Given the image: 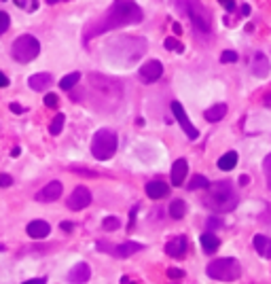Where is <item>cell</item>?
I'll list each match as a JSON object with an SVG mask.
<instances>
[{
  "label": "cell",
  "instance_id": "cell-1",
  "mask_svg": "<svg viewBox=\"0 0 271 284\" xmlns=\"http://www.w3.org/2000/svg\"><path fill=\"white\" fill-rule=\"evenodd\" d=\"M142 21V9L136 4V0H115L113 6L106 11V15H102L100 19H95L89 23L85 30V41L95 38L104 32H110L115 28H123L130 23H140Z\"/></svg>",
  "mask_w": 271,
  "mask_h": 284
},
{
  "label": "cell",
  "instance_id": "cell-2",
  "mask_svg": "<svg viewBox=\"0 0 271 284\" xmlns=\"http://www.w3.org/2000/svg\"><path fill=\"white\" fill-rule=\"evenodd\" d=\"M89 89H91V104L95 108L113 113L123 100V85L117 78L91 72L89 74Z\"/></svg>",
  "mask_w": 271,
  "mask_h": 284
},
{
  "label": "cell",
  "instance_id": "cell-3",
  "mask_svg": "<svg viewBox=\"0 0 271 284\" xmlns=\"http://www.w3.org/2000/svg\"><path fill=\"white\" fill-rule=\"evenodd\" d=\"M146 51V41L140 36H117L108 43L106 55L117 66H132L136 64Z\"/></svg>",
  "mask_w": 271,
  "mask_h": 284
},
{
  "label": "cell",
  "instance_id": "cell-4",
  "mask_svg": "<svg viewBox=\"0 0 271 284\" xmlns=\"http://www.w3.org/2000/svg\"><path fill=\"white\" fill-rule=\"evenodd\" d=\"M208 204L214 212H231L237 206V193L229 180L212 183L208 187Z\"/></svg>",
  "mask_w": 271,
  "mask_h": 284
},
{
  "label": "cell",
  "instance_id": "cell-5",
  "mask_svg": "<svg viewBox=\"0 0 271 284\" xmlns=\"http://www.w3.org/2000/svg\"><path fill=\"white\" fill-rule=\"evenodd\" d=\"M176 6L191 19L197 32L210 34L212 32V17L202 4V0H176Z\"/></svg>",
  "mask_w": 271,
  "mask_h": 284
},
{
  "label": "cell",
  "instance_id": "cell-6",
  "mask_svg": "<svg viewBox=\"0 0 271 284\" xmlns=\"http://www.w3.org/2000/svg\"><path fill=\"white\" fill-rule=\"evenodd\" d=\"M205 274L210 276L212 280H222V282H231V280H237L242 276V265L237 259H231V257H225V259H216L208 265Z\"/></svg>",
  "mask_w": 271,
  "mask_h": 284
},
{
  "label": "cell",
  "instance_id": "cell-7",
  "mask_svg": "<svg viewBox=\"0 0 271 284\" xmlns=\"http://www.w3.org/2000/svg\"><path fill=\"white\" fill-rule=\"evenodd\" d=\"M91 153L95 159H100V161L110 159V157L117 153V134L108 128L98 130L91 140Z\"/></svg>",
  "mask_w": 271,
  "mask_h": 284
},
{
  "label": "cell",
  "instance_id": "cell-8",
  "mask_svg": "<svg viewBox=\"0 0 271 284\" xmlns=\"http://www.w3.org/2000/svg\"><path fill=\"white\" fill-rule=\"evenodd\" d=\"M38 53H41V43L32 34H21L19 38H15V43L11 47L13 60L21 62V64H28V62L38 58Z\"/></svg>",
  "mask_w": 271,
  "mask_h": 284
},
{
  "label": "cell",
  "instance_id": "cell-9",
  "mask_svg": "<svg viewBox=\"0 0 271 284\" xmlns=\"http://www.w3.org/2000/svg\"><path fill=\"white\" fill-rule=\"evenodd\" d=\"M172 113H174V117H176V119H178L180 128L185 130L187 138H189V140H197V138H199V132H197V128H195L193 123H191V119L187 117V113H185V106H182L180 102L174 100V102H172Z\"/></svg>",
  "mask_w": 271,
  "mask_h": 284
},
{
  "label": "cell",
  "instance_id": "cell-10",
  "mask_svg": "<svg viewBox=\"0 0 271 284\" xmlns=\"http://www.w3.org/2000/svg\"><path fill=\"white\" fill-rule=\"evenodd\" d=\"M91 204V193L87 187H76L68 197V208L70 210H83Z\"/></svg>",
  "mask_w": 271,
  "mask_h": 284
},
{
  "label": "cell",
  "instance_id": "cell-11",
  "mask_svg": "<svg viewBox=\"0 0 271 284\" xmlns=\"http://www.w3.org/2000/svg\"><path fill=\"white\" fill-rule=\"evenodd\" d=\"M187 250H189V240L185 235H176V238H172L165 244V255L172 259H182L187 255Z\"/></svg>",
  "mask_w": 271,
  "mask_h": 284
},
{
  "label": "cell",
  "instance_id": "cell-12",
  "mask_svg": "<svg viewBox=\"0 0 271 284\" xmlns=\"http://www.w3.org/2000/svg\"><path fill=\"white\" fill-rule=\"evenodd\" d=\"M161 74H163V66H161V62H157V60H150L140 68L142 83H155L157 78H161Z\"/></svg>",
  "mask_w": 271,
  "mask_h": 284
},
{
  "label": "cell",
  "instance_id": "cell-13",
  "mask_svg": "<svg viewBox=\"0 0 271 284\" xmlns=\"http://www.w3.org/2000/svg\"><path fill=\"white\" fill-rule=\"evenodd\" d=\"M60 195H62V183H60V180H51L49 185H45L41 191L36 193V202L49 204V202H55V200H58Z\"/></svg>",
  "mask_w": 271,
  "mask_h": 284
},
{
  "label": "cell",
  "instance_id": "cell-14",
  "mask_svg": "<svg viewBox=\"0 0 271 284\" xmlns=\"http://www.w3.org/2000/svg\"><path fill=\"white\" fill-rule=\"evenodd\" d=\"M142 248V244H138V242H123V244H117V246H110V248H106L108 252H113L115 257H119V259H127V257H132V255H136V252H140Z\"/></svg>",
  "mask_w": 271,
  "mask_h": 284
},
{
  "label": "cell",
  "instance_id": "cell-15",
  "mask_svg": "<svg viewBox=\"0 0 271 284\" xmlns=\"http://www.w3.org/2000/svg\"><path fill=\"white\" fill-rule=\"evenodd\" d=\"M53 83V76L49 72H36V74H32L28 78V85L34 91H45V89H49V85Z\"/></svg>",
  "mask_w": 271,
  "mask_h": 284
},
{
  "label": "cell",
  "instance_id": "cell-16",
  "mask_svg": "<svg viewBox=\"0 0 271 284\" xmlns=\"http://www.w3.org/2000/svg\"><path fill=\"white\" fill-rule=\"evenodd\" d=\"M187 172H189V163L187 159H176L172 165V185L174 187H180L187 178Z\"/></svg>",
  "mask_w": 271,
  "mask_h": 284
},
{
  "label": "cell",
  "instance_id": "cell-17",
  "mask_svg": "<svg viewBox=\"0 0 271 284\" xmlns=\"http://www.w3.org/2000/svg\"><path fill=\"white\" fill-rule=\"evenodd\" d=\"M167 193H170V187L163 180H150L146 185V195L150 200H163V197H167Z\"/></svg>",
  "mask_w": 271,
  "mask_h": 284
},
{
  "label": "cell",
  "instance_id": "cell-18",
  "mask_svg": "<svg viewBox=\"0 0 271 284\" xmlns=\"http://www.w3.org/2000/svg\"><path fill=\"white\" fill-rule=\"evenodd\" d=\"M26 231H28L30 238L41 240V238H47V235H49L51 227H49V223H47V220H32V223L28 225Z\"/></svg>",
  "mask_w": 271,
  "mask_h": 284
},
{
  "label": "cell",
  "instance_id": "cell-19",
  "mask_svg": "<svg viewBox=\"0 0 271 284\" xmlns=\"http://www.w3.org/2000/svg\"><path fill=\"white\" fill-rule=\"evenodd\" d=\"M89 276H91L89 265H87V263H78V265H74L72 270H70V274H68V282L83 284V282L89 280Z\"/></svg>",
  "mask_w": 271,
  "mask_h": 284
},
{
  "label": "cell",
  "instance_id": "cell-20",
  "mask_svg": "<svg viewBox=\"0 0 271 284\" xmlns=\"http://www.w3.org/2000/svg\"><path fill=\"white\" fill-rule=\"evenodd\" d=\"M269 60H267V55L265 53H257L254 55V62H252V72L254 76H259V78H265L269 74Z\"/></svg>",
  "mask_w": 271,
  "mask_h": 284
},
{
  "label": "cell",
  "instance_id": "cell-21",
  "mask_svg": "<svg viewBox=\"0 0 271 284\" xmlns=\"http://www.w3.org/2000/svg\"><path fill=\"white\" fill-rule=\"evenodd\" d=\"M202 248H203V252H208V255H212V252H216L218 250V246H220V240L216 238V235H212V233H203L202 235Z\"/></svg>",
  "mask_w": 271,
  "mask_h": 284
},
{
  "label": "cell",
  "instance_id": "cell-22",
  "mask_svg": "<svg viewBox=\"0 0 271 284\" xmlns=\"http://www.w3.org/2000/svg\"><path fill=\"white\" fill-rule=\"evenodd\" d=\"M227 115V106L225 104H216V106H210L208 110H205V121H210V123H216V121H220L222 117Z\"/></svg>",
  "mask_w": 271,
  "mask_h": 284
},
{
  "label": "cell",
  "instance_id": "cell-23",
  "mask_svg": "<svg viewBox=\"0 0 271 284\" xmlns=\"http://www.w3.org/2000/svg\"><path fill=\"white\" fill-rule=\"evenodd\" d=\"M237 165V153L235 151H229V153H225L218 159V168L222 170V172H229V170H233Z\"/></svg>",
  "mask_w": 271,
  "mask_h": 284
},
{
  "label": "cell",
  "instance_id": "cell-24",
  "mask_svg": "<svg viewBox=\"0 0 271 284\" xmlns=\"http://www.w3.org/2000/svg\"><path fill=\"white\" fill-rule=\"evenodd\" d=\"M252 244H254V248H257V252H259V255L267 257V252H269V246H271V240L267 238V235H254Z\"/></svg>",
  "mask_w": 271,
  "mask_h": 284
},
{
  "label": "cell",
  "instance_id": "cell-25",
  "mask_svg": "<svg viewBox=\"0 0 271 284\" xmlns=\"http://www.w3.org/2000/svg\"><path fill=\"white\" fill-rule=\"evenodd\" d=\"M185 214H187V204L182 200H176V202L170 204V216L172 218H182Z\"/></svg>",
  "mask_w": 271,
  "mask_h": 284
},
{
  "label": "cell",
  "instance_id": "cell-26",
  "mask_svg": "<svg viewBox=\"0 0 271 284\" xmlns=\"http://www.w3.org/2000/svg\"><path fill=\"white\" fill-rule=\"evenodd\" d=\"M78 81H81V74H78V72H70V74H66V76H64L62 81H60V87L68 91V89H72Z\"/></svg>",
  "mask_w": 271,
  "mask_h": 284
},
{
  "label": "cell",
  "instance_id": "cell-27",
  "mask_svg": "<svg viewBox=\"0 0 271 284\" xmlns=\"http://www.w3.org/2000/svg\"><path fill=\"white\" fill-rule=\"evenodd\" d=\"M64 121H66V117H64V113H58L53 117V121L49 125V132H51V136H58V134L64 130Z\"/></svg>",
  "mask_w": 271,
  "mask_h": 284
},
{
  "label": "cell",
  "instance_id": "cell-28",
  "mask_svg": "<svg viewBox=\"0 0 271 284\" xmlns=\"http://www.w3.org/2000/svg\"><path fill=\"white\" fill-rule=\"evenodd\" d=\"M208 187H210V180L205 178V176H202V174L193 176V180L189 183V189H191V191H195V189H208Z\"/></svg>",
  "mask_w": 271,
  "mask_h": 284
},
{
  "label": "cell",
  "instance_id": "cell-29",
  "mask_svg": "<svg viewBox=\"0 0 271 284\" xmlns=\"http://www.w3.org/2000/svg\"><path fill=\"white\" fill-rule=\"evenodd\" d=\"M165 49L167 51H178V53H182L185 51V47H182L176 38H165Z\"/></svg>",
  "mask_w": 271,
  "mask_h": 284
},
{
  "label": "cell",
  "instance_id": "cell-30",
  "mask_svg": "<svg viewBox=\"0 0 271 284\" xmlns=\"http://www.w3.org/2000/svg\"><path fill=\"white\" fill-rule=\"evenodd\" d=\"M263 172H265V178H267V187L271 189V153L263 161Z\"/></svg>",
  "mask_w": 271,
  "mask_h": 284
},
{
  "label": "cell",
  "instance_id": "cell-31",
  "mask_svg": "<svg viewBox=\"0 0 271 284\" xmlns=\"http://www.w3.org/2000/svg\"><path fill=\"white\" fill-rule=\"evenodd\" d=\"M104 229H108V231H115V229H119L121 227V223H119V218H115V216H108V218H104Z\"/></svg>",
  "mask_w": 271,
  "mask_h": 284
},
{
  "label": "cell",
  "instance_id": "cell-32",
  "mask_svg": "<svg viewBox=\"0 0 271 284\" xmlns=\"http://www.w3.org/2000/svg\"><path fill=\"white\" fill-rule=\"evenodd\" d=\"M237 60H240V55H237L235 51H225V53L220 55L222 64H233V62H237Z\"/></svg>",
  "mask_w": 271,
  "mask_h": 284
},
{
  "label": "cell",
  "instance_id": "cell-33",
  "mask_svg": "<svg viewBox=\"0 0 271 284\" xmlns=\"http://www.w3.org/2000/svg\"><path fill=\"white\" fill-rule=\"evenodd\" d=\"M11 26V19H9V13H4V11H0V34L6 32Z\"/></svg>",
  "mask_w": 271,
  "mask_h": 284
},
{
  "label": "cell",
  "instance_id": "cell-34",
  "mask_svg": "<svg viewBox=\"0 0 271 284\" xmlns=\"http://www.w3.org/2000/svg\"><path fill=\"white\" fill-rule=\"evenodd\" d=\"M167 278L180 280V278H185V272H182V270H176V267H170V270H167Z\"/></svg>",
  "mask_w": 271,
  "mask_h": 284
},
{
  "label": "cell",
  "instance_id": "cell-35",
  "mask_svg": "<svg viewBox=\"0 0 271 284\" xmlns=\"http://www.w3.org/2000/svg\"><path fill=\"white\" fill-rule=\"evenodd\" d=\"M45 106L47 108H55V106H58V96H55V93H47V96H45Z\"/></svg>",
  "mask_w": 271,
  "mask_h": 284
},
{
  "label": "cell",
  "instance_id": "cell-36",
  "mask_svg": "<svg viewBox=\"0 0 271 284\" xmlns=\"http://www.w3.org/2000/svg\"><path fill=\"white\" fill-rule=\"evenodd\" d=\"M13 183V178L9 174H0V187H9Z\"/></svg>",
  "mask_w": 271,
  "mask_h": 284
},
{
  "label": "cell",
  "instance_id": "cell-37",
  "mask_svg": "<svg viewBox=\"0 0 271 284\" xmlns=\"http://www.w3.org/2000/svg\"><path fill=\"white\" fill-rule=\"evenodd\" d=\"M218 2L225 6L227 11H233V9H235V0H218Z\"/></svg>",
  "mask_w": 271,
  "mask_h": 284
},
{
  "label": "cell",
  "instance_id": "cell-38",
  "mask_svg": "<svg viewBox=\"0 0 271 284\" xmlns=\"http://www.w3.org/2000/svg\"><path fill=\"white\" fill-rule=\"evenodd\" d=\"M222 223L218 218H208V223H205V227H208V229H216V227H220Z\"/></svg>",
  "mask_w": 271,
  "mask_h": 284
},
{
  "label": "cell",
  "instance_id": "cell-39",
  "mask_svg": "<svg viewBox=\"0 0 271 284\" xmlns=\"http://www.w3.org/2000/svg\"><path fill=\"white\" fill-rule=\"evenodd\" d=\"M11 110H13L15 115H21V113H26V108H23V106H19L17 102H13V104H11Z\"/></svg>",
  "mask_w": 271,
  "mask_h": 284
},
{
  "label": "cell",
  "instance_id": "cell-40",
  "mask_svg": "<svg viewBox=\"0 0 271 284\" xmlns=\"http://www.w3.org/2000/svg\"><path fill=\"white\" fill-rule=\"evenodd\" d=\"M6 85H9V76L4 72H0V87H6Z\"/></svg>",
  "mask_w": 271,
  "mask_h": 284
},
{
  "label": "cell",
  "instance_id": "cell-41",
  "mask_svg": "<svg viewBox=\"0 0 271 284\" xmlns=\"http://www.w3.org/2000/svg\"><path fill=\"white\" fill-rule=\"evenodd\" d=\"M26 284H45V278H32V280H28Z\"/></svg>",
  "mask_w": 271,
  "mask_h": 284
},
{
  "label": "cell",
  "instance_id": "cell-42",
  "mask_svg": "<svg viewBox=\"0 0 271 284\" xmlns=\"http://www.w3.org/2000/svg\"><path fill=\"white\" fill-rule=\"evenodd\" d=\"M248 183H250V176L242 174V176H240V185H248Z\"/></svg>",
  "mask_w": 271,
  "mask_h": 284
},
{
  "label": "cell",
  "instance_id": "cell-43",
  "mask_svg": "<svg viewBox=\"0 0 271 284\" xmlns=\"http://www.w3.org/2000/svg\"><path fill=\"white\" fill-rule=\"evenodd\" d=\"M242 15H250V6L248 4H242Z\"/></svg>",
  "mask_w": 271,
  "mask_h": 284
},
{
  "label": "cell",
  "instance_id": "cell-44",
  "mask_svg": "<svg viewBox=\"0 0 271 284\" xmlns=\"http://www.w3.org/2000/svg\"><path fill=\"white\" fill-rule=\"evenodd\" d=\"M72 227H74V225H72V223H68V220H66V223H62V229H66V231H68V229H72Z\"/></svg>",
  "mask_w": 271,
  "mask_h": 284
},
{
  "label": "cell",
  "instance_id": "cell-45",
  "mask_svg": "<svg viewBox=\"0 0 271 284\" xmlns=\"http://www.w3.org/2000/svg\"><path fill=\"white\" fill-rule=\"evenodd\" d=\"M174 32H176V34H180V32H182V28H180V23H174Z\"/></svg>",
  "mask_w": 271,
  "mask_h": 284
},
{
  "label": "cell",
  "instance_id": "cell-46",
  "mask_svg": "<svg viewBox=\"0 0 271 284\" xmlns=\"http://www.w3.org/2000/svg\"><path fill=\"white\" fill-rule=\"evenodd\" d=\"M49 4H58V2H66V0H47Z\"/></svg>",
  "mask_w": 271,
  "mask_h": 284
},
{
  "label": "cell",
  "instance_id": "cell-47",
  "mask_svg": "<svg viewBox=\"0 0 271 284\" xmlns=\"http://www.w3.org/2000/svg\"><path fill=\"white\" fill-rule=\"evenodd\" d=\"M267 259H271V246H269V252H267Z\"/></svg>",
  "mask_w": 271,
  "mask_h": 284
}]
</instances>
